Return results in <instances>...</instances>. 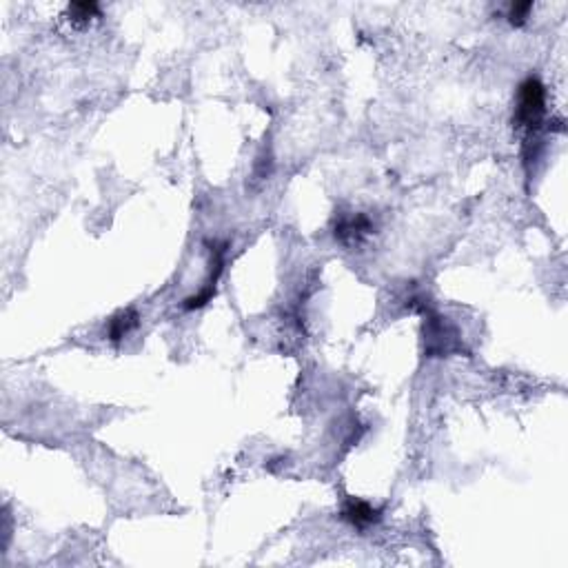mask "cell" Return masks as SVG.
Here are the masks:
<instances>
[{
    "label": "cell",
    "instance_id": "3957f363",
    "mask_svg": "<svg viewBox=\"0 0 568 568\" xmlns=\"http://www.w3.org/2000/svg\"><path fill=\"white\" fill-rule=\"evenodd\" d=\"M225 253H227V247L225 245H211V271H209V278H207V282L202 284L200 291L194 293V296L185 298V302H182V309L185 311H198V309L207 307L213 300V296H216L218 291V282H220V276L222 271H225Z\"/></svg>",
    "mask_w": 568,
    "mask_h": 568
},
{
    "label": "cell",
    "instance_id": "ba28073f",
    "mask_svg": "<svg viewBox=\"0 0 568 568\" xmlns=\"http://www.w3.org/2000/svg\"><path fill=\"white\" fill-rule=\"evenodd\" d=\"M532 12V3H511L509 7H506V18H509L511 25H515V27H522V25L526 23Z\"/></svg>",
    "mask_w": 568,
    "mask_h": 568
},
{
    "label": "cell",
    "instance_id": "8992f818",
    "mask_svg": "<svg viewBox=\"0 0 568 568\" xmlns=\"http://www.w3.org/2000/svg\"><path fill=\"white\" fill-rule=\"evenodd\" d=\"M140 324V316L136 309H123L116 316L109 318V324H106V340L111 344H120L123 340L129 336L131 331H136Z\"/></svg>",
    "mask_w": 568,
    "mask_h": 568
},
{
    "label": "cell",
    "instance_id": "52a82bcc",
    "mask_svg": "<svg viewBox=\"0 0 568 568\" xmlns=\"http://www.w3.org/2000/svg\"><path fill=\"white\" fill-rule=\"evenodd\" d=\"M69 20L74 25H89L94 18H100V5L94 0H83V3H71L67 7Z\"/></svg>",
    "mask_w": 568,
    "mask_h": 568
},
{
    "label": "cell",
    "instance_id": "7a4b0ae2",
    "mask_svg": "<svg viewBox=\"0 0 568 568\" xmlns=\"http://www.w3.org/2000/svg\"><path fill=\"white\" fill-rule=\"evenodd\" d=\"M424 316V324H422V331H424V349L429 355H449L453 351H460L462 342L458 331L455 327H451L446 322V318L440 316L438 311L429 307V304L422 302L420 307Z\"/></svg>",
    "mask_w": 568,
    "mask_h": 568
},
{
    "label": "cell",
    "instance_id": "5b68a950",
    "mask_svg": "<svg viewBox=\"0 0 568 568\" xmlns=\"http://www.w3.org/2000/svg\"><path fill=\"white\" fill-rule=\"evenodd\" d=\"M340 517H342L347 524H351L353 529L364 531L382 520V511L375 509V506L369 504L367 500H360V497H347V500L342 502V509H340Z\"/></svg>",
    "mask_w": 568,
    "mask_h": 568
},
{
    "label": "cell",
    "instance_id": "6da1fadb",
    "mask_svg": "<svg viewBox=\"0 0 568 568\" xmlns=\"http://www.w3.org/2000/svg\"><path fill=\"white\" fill-rule=\"evenodd\" d=\"M513 125L515 129L524 131V149L535 145L542 129L549 125L546 120V87L537 76H529L517 87Z\"/></svg>",
    "mask_w": 568,
    "mask_h": 568
},
{
    "label": "cell",
    "instance_id": "277c9868",
    "mask_svg": "<svg viewBox=\"0 0 568 568\" xmlns=\"http://www.w3.org/2000/svg\"><path fill=\"white\" fill-rule=\"evenodd\" d=\"M375 231V222L367 213H349V216H340L333 227V236L340 245L344 247H360L369 236Z\"/></svg>",
    "mask_w": 568,
    "mask_h": 568
}]
</instances>
